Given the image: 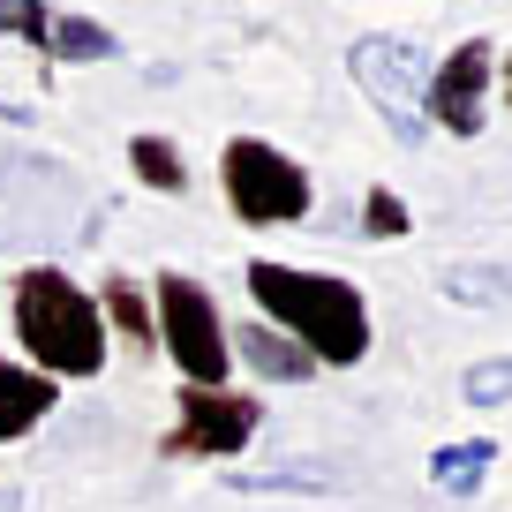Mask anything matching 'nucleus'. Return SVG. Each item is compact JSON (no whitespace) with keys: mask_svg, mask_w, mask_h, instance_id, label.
<instances>
[{"mask_svg":"<svg viewBox=\"0 0 512 512\" xmlns=\"http://www.w3.org/2000/svg\"><path fill=\"white\" fill-rule=\"evenodd\" d=\"M249 302L264 309L272 332H287L317 369H354L369 354V302L339 272H302V264H249Z\"/></svg>","mask_w":512,"mask_h":512,"instance_id":"obj_1","label":"nucleus"},{"mask_svg":"<svg viewBox=\"0 0 512 512\" xmlns=\"http://www.w3.org/2000/svg\"><path fill=\"white\" fill-rule=\"evenodd\" d=\"M16 339L31 354L38 377H98L106 369V317H98V294H83L68 272L31 264L16 279Z\"/></svg>","mask_w":512,"mask_h":512,"instance_id":"obj_2","label":"nucleus"},{"mask_svg":"<svg viewBox=\"0 0 512 512\" xmlns=\"http://www.w3.org/2000/svg\"><path fill=\"white\" fill-rule=\"evenodd\" d=\"M151 309H159L166 362H174L189 384L219 392V384H226V362H234V339H226V317H219V302H211V287H204V279H189V272H159Z\"/></svg>","mask_w":512,"mask_h":512,"instance_id":"obj_3","label":"nucleus"},{"mask_svg":"<svg viewBox=\"0 0 512 512\" xmlns=\"http://www.w3.org/2000/svg\"><path fill=\"white\" fill-rule=\"evenodd\" d=\"M219 181H226V204H234L241 226H294L317 204L309 174L287 151H272L264 136H234V144L219 151Z\"/></svg>","mask_w":512,"mask_h":512,"instance_id":"obj_4","label":"nucleus"},{"mask_svg":"<svg viewBox=\"0 0 512 512\" xmlns=\"http://www.w3.org/2000/svg\"><path fill=\"white\" fill-rule=\"evenodd\" d=\"M354 83L369 91V106L384 113V128L400 136V144H422L430 136V121H422V91H430V53L415 46V38H354L347 53Z\"/></svg>","mask_w":512,"mask_h":512,"instance_id":"obj_5","label":"nucleus"},{"mask_svg":"<svg viewBox=\"0 0 512 512\" xmlns=\"http://www.w3.org/2000/svg\"><path fill=\"white\" fill-rule=\"evenodd\" d=\"M264 430V407L249 392H204V384H181L174 400V430H166V460H234L249 437Z\"/></svg>","mask_w":512,"mask_h":512,"instance_id":"obj_6","label":"nucleus"},{"mask_svg":"<svg viewBox=\"0 0 512 512\" xmlns=\"http://www.w3.org/2000/svg\"><path fill=\"white\" fill-rule=\"evenodd\" d=\"M497 91V53L490 38H467L445 61L430 68V91H422V121H437L445 136H482V113Z\"/></svg>","mask_w":512,"mask_h":512,"instance_id":"obj_7","label":"nucleus"},{"mask_svg":"<svg viewBox=\"0 0 512 512\" xmlns=\"http://www.w3.org/2000/svg\"><path fill=\"white\" fill-rule=\"evenodd\" d=\"M53 407H61V384L0 354V445H16V437H31L38 422L53 415Z\"/></svg>","mask_w":512,"mask_h":512,"instance_id":"obj_8","label":"nucleus"},{"mask_svg":"<svg viewBox=\"0 0 512 512\" xmlns=\"http://www.w3.org/2000/svg\"><path fill=\"white\" fill-rule=\"evenodd\" d=\"M98 317H106V332L121 339L128 354H151V347H159V309H151V287H136L128 272H106V287H98Z\"/></svg>","mask_w":512,"mask_h":512,"instance_id":"obj_9","label":"nucleus"},{"mask_svg":"<svg viewBox=\"0 0 512 512\" xmlns=\"http://www.w3.org/2000/svg\"><path fill=\"white\" fill-rule=\"evenodd\" d=\"M226 339H234V354H241L264 384H309V377H317V362H309L287 332H272V324H241V332H226Z\"/></svg>","mask_w":512,"mask_h":512,"instance_id":"obj_10","label":"nucleus"},{"mask_svg":"<svg viewBox=\"0 0 512 512\" xmlns=\"http://www.w3.org/2000/svg\"><path fill=\"white\" fill-rule=\"evenodd\" d=\"M490 467H497V437H467V445H437L430 452V482L445 497H475Z\"/></svg>","mask_w":512,"mask_h":512,"instance_id":"obj_11","label":"nucleus"},{"mask_svg":"<svg viewBox=\"0 0 512 512\" xmlns=\"http://www.w3.org/2000/svg\"><path fill=\"white\" fill-rule=\"evenodd\" d=\"M437 287L460 309H512V264H445Z\"/></svg>","mask_w":512,"mask_h":512,"instance_id":"obj_12","label":"nucleus"},{"mask_svg":"<svg viewBox=\"0 0 512 512\" xmlns=\"http://www.w3.org/2000/svg\"><path fill=\"white\" fill-rule=\"evenodd\" d=\"M113 53H121V38H113L106 23L76 16V8H61V16H53V46H46V61H113Z\"/></svg>","mask_w":512,"mask_h":512,"instance_id":"obj_13","label":"nucleus"},{"mask_svg":"<svg viewBox=\"0 0 512 512\" xmlns=\"http://www.w3.org/2000/svg\"><path fill=\"white\" fill-rule=\"evenodd\" d=\"M128 166H136V181H144V189H166V196L189 189V159H181L166 136H136V144H128Z\"/></svg>","mask_w":512,"mask_h":512,"instance_id":"obj_14","label":"nucleus"},{"mask_svg":"<svg viewBox=\"0 0 512 512\" xmlns=\"http://www.w3.org/2000/svg\"><path fill=\"white\" fill-rule=\"evenodd\" d=\"M53 16H61L53 0H0V31L23 38V46H38V53L53 46Z\"/></svg>","mask_w":512,"mask_h":512,"instance_id":"obj_15","label":"nucleus"},{"mask_svg":"<svg viewBox=\"0 0 512 512\" xmlns=\"http://www.w3.org/2000/svg\"><path fill=\"white\" fill-rule=\"evenodd\" d=\"M460 392H467V407H505V400H512V354L475 362V369L460 377Z\"/></svg>","mask_w":512,"mask_h":512,"instance_id":"obj_16","label":"nucleus"},{"mask_svg":"<svg viewBox=\"0 0 512 512\" xmlns=\"http://www.w3.org/2000/svg\"><path fill=\"white\" fill-rule=\"evenodd\" d=\"M362 234H369V241H400V234H407V204H400L392 189H369V196H362Z\"/></svg>","mask_w":512,"mask_h":512,"instance_id":"obj_17","label":"nucleus"},{"mask_svg":"<svg viewBox=\"0 0 512 512\" xmlns=\"http://www.w3.org/2000/svg\"><path fill=\"white\" fill-rule=\"evenodd\" d=\"M226 490H302V497H324V475L317 467H279V475H234Z\"/></svg>","mask_w":512,"mask_h":512,"instance_id":"obj_18","label":"nucleus"},{"mask_svg":"<svg viewBox=\"0 0 512 512\" xmlns=\"http://www.w3.org/2000/svg\"><path fill=\"white\" fill-rule=\"evenodd\" d=\"M497 98H505V113H512V53L497 61Z\"/></svg>","mask_w":512,"mask_h":512,"instance_id":"obj_19","label":"nucleus"},{"mask_svg":"<svg viewBox=\"0 0 512 512\" xmlns=\"http://www.w3.org/2000/svg\"><path fill=\"white\" fill-rule=\"evenodd\" d=\"M0 512H23V490H8V482H0Z\"/></svg>","mask_w":512,"mask_h":512,"instance_id":"obj_20","label":"nucleus"}]
</instances>
